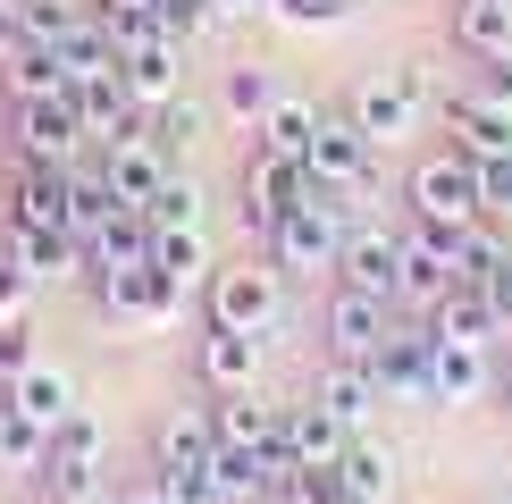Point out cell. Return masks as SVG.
<instances>
[{"label":"cell","mask_w":512,"mask_h":504,"mask_svg":"<svg viewBox=\"0 0 512 504\" xmlns=\"http://www.w3.org/2000/svg\"><path fill=\"white\" fill-rule=\"evenodd\" d=\"M353 210L361 202H345V194H336V185H303V202H294L286 210V219H277L269 227V261L277 269H286V278H328V269H336V252H345V227H353Z\"/></svg>","instance_id":"1"},{"label":"cell","mask_w":512,"mask_h":504,"mask_svg":"<svg viewBox=\"0 0 512 504\" xmlns=\"http://www.w3.org/2000/svg\"><path fill=\"white\" fill-rule=\"evenodd\" d=\"M429 110H445V93H437V76H429V68L361 76L353 93H345V118L378 143V152H387V143H403V135H420V118H429Z\"/></svg>","instance_id":"2"},{"label":"cell","mask_w":512,"mask_h":504,"mask_svg":"<svg viewBox=\"0 0 512 504\" xmlns=\"http://www.w3.org/2000/svg\"><path fill=\"white\" fill-rule=\"evenodd\" d=\"M152 479L177 504H219V429H210V412H168L160 420Z\"/></svg>","instance_id":"3"},{"label":"cell","mask_w":512,"mask_h":504,"mask_svg":"<svg viewBox=\"0 0 512 504\" xmlns=\"http://www.w3.org/2000/svg\"><path fill=\"white\" fill-rule=\"evenodd\" d=\"M403 194H412V219H420V227H437V236H462V227H479V219H487L479 160H471V152H437V160H420Z\"/></svg>","instance_id":"4"},{"label":"cell","mask_w":512,"mask_h":504,"mask_svg":"<svg viewBox=\"0 0 512 504\" xmlns=\"http://www.w3.org/2000/svg\"><path fill=\"white\" fill-rule=\"evenodd\" d=\"M277 320H286V269H277V261L210 269V328H244V336H269Z\"/></svg>","instance_id":"5"},{"label":"cell","mask_w":512,"mask_h":504,"mask_svg":"<svg viewBox=\"0 0 512 504\" xmlns=\"http://www.w3.org/2000/svg\"><path fill=\"white\" fill-rule=\"evenodd\" d=\"M303 168H311L319 185H336V194H345V202H370V194H378V143L361 135V126H353L345 110H336V118L319 110V135H311Z\"/></svg>","instance_id":"6"},{"label":"cell","mask_w":512,"mask_h":504,"mask_svg":"<svg viewBox=\"0 0 512 504\" xmlns=\"http://www.w3.org/2000/svg\"><path fill=\"white\" fill-rule=\"evenodd\" d=\"M9 135H17V160H34V168H76L84 160V110L68 93H42V101H17V118H9Z\"/></svg>","instance_id":"7"},{"label":"cell","mask_w":512,"mask_h":504,"mask_svg":"<svg viewBox=\"0 0 512 504\" xmlns=\"http://www.w3.org/2000/svg\"><path fill=\"white\" fill-rule=\"evenodd\" d=\"M387 328H395V303H387V294H361V286H345V278H336L328 303H319L328 362H370V353L387 345Z\"/></svg>","instance_id":"8"},{"label":"cell","mask_w":512,"mask_h":504,"mask_svg":"<svg viewBox=\"0 0 512 504\" xmlns=\"http://www.w3.org/2000/svg\"><path fill=\"white\" fill-rule=\"evenodd\" d=\"M454 294V236L437 227H403V252H395V311H429Z\"/></svg>","instance_id":"9"},{"label":"cell","mask_w":512,"mask_h":504,"mask_svg":"<svg viewBox=\"0 0 512 504\" xmlns=\"http://www.w3.org/2000/svg\"><path fill=\"white\" fill-rule=\"evenodd\" d=\"M93 286H101V303H110L118 320H135V328H168V320L185 311V286L160 278L152 261H135V269H93Z\"/></svg>","instance_id":"10"},{"label":"cell","mask_w":512,"mask_h":504,"mask_svg":"<svg viewBox=\"0 0 512 504\" xmlns=\"http://www.w3.org/2000/svg\"><path fill=\"white\" fill-rule=\"evenodd\" d=\"M303 185H311V168L303 160H286V152H261V143H252V160H244V227H269L286 219L294 202H303Z\"/></svg>","instance_id":"11"},{"label":"cell","mask_w":512,"mask_h":504,"mask_svg":"<svg viewBox=\"0 0 512 504\" xmlns=\"http://www.w3.org/2000/svg\"><path fill=\"white\" fill-rule=\"evenodd\" d=\"M445 126H454V152H471V160L512 152V101H504V93H487V84H462V93H445Z\"/></svg>","instance_id":"12"},{"label":"cell","mask_w":512,"mask_h":504,"mask_svg":"<svg viewBox=\"0 0 512 504\" xmlns=\"http://www.w3.org/2000/svg\"><path fill=\"white\" fill-rule=\"evenodd\" d=\"M395 252H403V227H387V219H353V227H345V252H336V278L395 303Z\"/></svg>","instance_id":"13"},{"label":"cell","mask_w":512,"mask_h":504,"mask_svg":"<svg viewBox=\"0 0 512 504\" xmlns=\"http://www.w3.org/2000/svg\"><path fill=\"white\" fill-rule=\"evenodd\" d=\"M378 387H387V404H429V370H437V336L429 328H387V345L370 353Z\"/></svg>","instance_id":"14"},{"label":"cell","mask_w":512,"mask_h":504,"mask_svg":"<svg viewBox=\"0 0 512 504\" xmlns=\"http://www.w3.org/2000/svg\"><path fill=\"white\" fill-rule=\"evenodd\" d=\"M9 261L26 269L34 286L93 278V261H84V236H76V227H17V219H9Z\"/></svg>","instance_id":"15"},{"label":"cell","mask_w":512,"mask_h":504,"mask_svg":"<svg viewBox=\"0 0 512 504\" xmlns=\"http://www.w3.org/2000/svg\"><path fill=\"white\" fill-rule=\"evenodd\" d=\"M68 101L84 110V135H93L101 152H110V143H126V135H143V101L126 93V76H76Z\"/></svg>","instance_id":"16"},{"label":"cell","mask_w":512,"mask_h":504,"mask_svg":"<svg viewBox=\"0 0 512 504\" xmlns=\"http://www.w3.org/2000/svg\"><path fill=\"white\" fill-rule=\"evenodd\" d=\"M118 76H126V93H135L143 110H160V101L185 93V42H177V34L135 42V51H118Z\"/></svg>","instance_id":"17"},{"label":"cell","mask_w":512,"mask_h":504,"mask_svg":"<svg viewBox=\"0 0 512 504\" xmlns=\"http://www.w3.org/2000/svg\"><path fill=\"white\" fill-rule=\"evenodd\" d=\"M17 227H68L76 219V168H17V194H9Z\"/></svg>","instance_id":"18"},{"label":"cell","mask_w":512,"mask_h":504,"mask_svg":"<svg viewBox=\"0 0 512 504\" xmlns=\"http://www.w3.org/2000/svg\"><path fill=\"white\" fill-rule=\"evenodd\" d=\"M101 177H110V194H118V202H135V210H143L168 177H177V168H168V152H160L152 135H126V143H110V152H101Z\"/></svg>","instance_id":"19"},{"label":"cell","mask_w":512,"mask_h":504,"mask_svg":"<svg viewBox=\"0 0 512 504\" xmlns=\"http://www.w3.org/2000/svg\"><path fill=\"white\" fill-rule=\"evenodd\" d=\"M194 370H202L210 395H244L252 378H261V336H244V328H210L202 353H194Z\"/></svg>","instance_id":"20"},{"label":"cell","mask_w":512,"mask_h":504,"mask_svg":"<svg viewBox=\"0 0 512 504\" xmlns=\"http://www.w3.org/2000/svg\"><path fill=\"white\" fill-rule=\"evenodd\" d=\"M437 336V328H429ZM496 387L487 370V345H462V336H437V370H429V404H479Z\"/></svg>","instance_id":"21"},{"label":"cell","mask_w":512,"mask_h":504,"mask_svg":"<svg viewBox=\"0 0 512 504\" xmlns=\"http://www.w3.org/2000/svg\"><path fill=\"white\" fill-rule=\"evenodd\" d=\"M9 404L26 412L34 429H59V420L76 412V378L59 370V362H42V353H34V362H26V370L9 378Z\"/></svg>","instance_id":"22"},{"label":"cell","mask_w":512,"mask_h":504,"mask_svg":"<svg viewBox=\"0 0 512 504\" xmlns=\"http://www.w3.org/2000/svg\"><path fill=\"white\" fill-rule=\"evenodd\" d=\"M311 395H319V404H328L336 420H345V429H361V420L387 404V387H378V370H370V362H328Z\"/></svg>","instance_id":"23"},{"label":"cell","mask_w":512,"mask_h":504,"mask_svg":"<svg viewBox=\"0 0 512 504\" xmlns=\"http://www.w3.org/2000/svg\"><path fill=\"white\" fill-rule=\"evenodd\" d=\"M454 51L512 59V0H454Z\"/></svg>","instance_id":"24"},{"label":"cell","mask_w":512,"mask_h":504,"mask_svg":"<svg viewBox=\"0 0 512 504\" xmlns=\"http://www.w3.org/2000/svg\"><path fill=\"white\" fill-rule=\"evenodd\" d=\"M286 446H294V462H336L353 446V429L311 395V404H286Z\"/></svg>","instance_id":"25"},{"label":"cell","mask_w":512,"mask_h":504,"mask_svg":"<svg viewBox=\"0 0 512 504\" xmlns=\"http://www.w3.org/2000/svg\"><path fill=\"white\" fill-rule=\"evenodd\" d=\"M429 328H437V336H462V345H496V336H504L496 303H487V286H454V294L429 311Z\"/></svg>","instance_id":"26"},{"label":"cell","mask_w":512,"mask_h":504,"mask_svg":"<svg viewBox=\"0 0 512 504\" xmlns=\"http://www.w3.org/2000/svg\"><path fill=\"white\" fill-rule=\"evenodd\" d=\"M84 261H93V269H135V261H152V219H143V210H118V219L84 244Z\"/></svg>","instance_id":"27"},{"label":"cell","mask_w":512,"mask_h":504,"mask_svg":"<svg viewBox=\"0 0 512 504\" xmlns=\"http://www.w3.org/2000/svg\"><path fill=\"white\" fill-rule=\"evenodd\" d=\"M152 269H160V278H177V286H202L210 278L202 227H152Z\"/></svg>","instance_id":"28"},{"label":"cell","mask_w":512,"mask_h":504,"mask_svg":"<svg viewBox=\"0 0 512 504\" xmlns=\"http://www.w3.org/2000/svg\"><path fill=\"white\" fill-rule=\"evenodd\" d=\"M269 110H277V76H269V68H227V76H219V118L261 126Z\"/></svg>","instance_id":"29"},{"label":"cell","mask_w":512,"mask_h":504,"mask_svg":"<svg viewBox=\"0 0 512 504\" xmlns=\"http://www.w3.org/2000/svg\"><path fill=\"white\" fill-rule=\"evenodd\" d=\"M252 135H261V152L303 160V152H311V135H319V110H311V101H294V93H277V110L252 126Z\"/></svg>","instance_id":"30"},{"label":"cell","mask_w":512,"mask_h":504,"mask_svg":"<svg viewBox=\"0 0 512 504\" xmlns=\"http://www.w3.org/2000/svg\"><path fill=\"white\" fill-rule=\"evenodd\" d=\"M210 429H219V446H252L261 454L269 429H277V412L252 404V387H244V395H219V404H210Z\"/></svg>","instance_id":"31"},{"label":"cell","mask_w":512,"mask_h":504,"mask_svg":"<svg viewBox=\"0 0 512 504\" xmlns=\"http://www.w3.org/2000/svg\"><path fill=\"white\" fill-rule=\"evenodd\" d=\"M42 462H51V429H34L26 412H0V471H17V479H42Z\"/></svg>","instance_id":"32"},{"label":"cell","mask_w":512,"mask_h":504,"mask_svg":"<svg viewBox=\"0 0 512 504\" xmlns=\"http://www.w3.org/2000/svg\"><path fill=\"white\" fill-rule=\"evenodd\" d=\"M336 471H345V496L353 504H387V488H395V462L378 454V446H361V437L336 454Z\"/></svg>","instance_id":"33"},{"label":"cell","mask_w":512,"mask_h":504,"mask_svg":"<svg viewBox=\"0 0 512 504\" xmlns=\"http://www.w3.org/2000/svg\"><path fill=\"white\" fill-rule=\"evenodd\" d=\"M0 76H9V93H17V101L68 93V68H59V51H42V42H26V51H17V59H9V68H0Z\"/></svg>","instance_id":"34"},{"label":"cell","mask_w":512,"mask_h":504,"mask_svg":"<svg viewBox=\"0 0 512 504\" xmlns=\"http://www.w3.org/2000/svg\"><path fill=\"white\" fill-rule=\"evenodd\" d=\"M42 496H51V504H101L118 488L101 479V462H42Z\"/></svg>","instance_id":"35"},{"label":"cell","mask_w":512,"mask_h":504,"mask_svg":"<svg viewBox=\"0 0 512 504\" xmlns=\"http://www.w3.org/2000/svg\"><path fill=\"white\" fill-rule=\"evenodd\" d=\"M143 219L152 227H202V185L194 177H168L152 202H143Z\"/></svg>","instance_id":"36"},{"label":"cell","mask_w":512,"mask_h":504,"mask_svg":"<svg viewBox=\"0 0 512 504\" xmlns=\"http://www.w3.org/2000/svg\"><path fill=\"white\" fill-rule=\"evenodd\" d=\"M101 446H110V437H101V420L84 412V404L51 429V462H101Z\"/></svg>","instance_id":"37"},{"label":"cell","mask_w":512,"mask_h":504,"mask_svg":"<svg viewBox=\"0 0 512 504\" xmlns=\"http://www.w3.org/2000/svg\"><path fill=\"white\" fill-rule=\"evenodd\" d=\"M84 17H93V9H76V0H26V42H42V51H51V42H68Z\"/></svg>","instance_id":"38"},{"label":"cell","mask_w":512,"mask_h":504,"mask_svg":"<svg viewBox=\"0 0 512 504\" xmlns=\"http://www.w3.org/2000/svg\"><path fill=\"white\" fill-rule=\"evenodd\" d=\"M286 504H353V496H345V471H336V462H294Z\"/></svg>","instance_id":"39"},{"label":"cell","mask_w":512,"mask_h":504,"mask_svg":"<svg viewBox=\"0 0 512 504\" xmlns=\"http://www.w3.org/2000/svg\"><path fill=\"white\" fill-rule=\"evenodd\" d=\"M210 118H219V110H210V101H194V93L160 101V135H168V143H202V135H210Z\"/></svg>","instance_id":"40"},{"label":"cell","mask_w":512,"mask_h":504,"mask_svg":"<svg viewBox=\"0 0 512 504\" xmlns=\"http://www.w3.org/2000/svg\"><path fill=\"white\" fill-rule=\"evenodd\" d=\"M277 17H286V26H336V17H353L361 0H269Z\"/></svg>","instance_id":"41"},{"label":"cell","mask_w":512,"mask_h":504,"mask_svg":"<svg viewBox=\"0 0 512 504\" xmlns=\"http://www.w3.org/2000/svg\"><path fill=\"white\" fill-rule=\"evenodd\" d=\"M479 194H487V219H512V152L479 160Z\"/></svg>","instance_id":"42"},{"label":"cell","mask_w":512,"mask_h":504,"mask_svg":"<svg viewBox=\"0 0 512 504\" xmlns=\"http://www.w3.org/2000/svg\"><path fill=\"white\" fill-rule=\"evenodd\" d=\"M26 294H34V278L9 261V252H0V320H26Z\"/></svg>","instance_id":"43"},{"label":"cell","mask_w":512,"mask_h":504,"mask_svg":"<svg viewBox=\"0 0 512 504\" xmlns=\"http://www.w3.org/2000/svg\"><path fill=\"white\" fill-rule=\"evenodd\" d=\"M26 51V0H0V68Z\"/></svg>","instance_id":"44"},{"label":"cell","mask_w":512,"mask_h":504,"mask_svg":"<svg viewBox=\"0 0 512 504\" xmlns=\"http://www.w3.org/2000/svg\"><path fill=\"white\" fill-rule=\"evenodd\" d=\"M487 303H496V320H504V336H512V252L487 269Z\"/></svg>","instance_id":"45"},{"label":"cell","mask_w":512,"mask_h":504,"mask_svg":"<svg viewBox=\"0 0 512 504\" xmlns=\"http://www.w3.org/2000/svg\"><path fill=\"white\" fill-rule=\"evenodd\" d=\"M118 504H177V496H168L160 479H135V488H118Z\"/></svg>","instance_id":"46"},{"label":"cell","mask_w":512,"mask_h":504,"mask_svg":"<svg viewBox=\"0 0 512 504\" xmlns=\"http://www.w3.org/2000/svg\"><path fill=\"white\" fill-rule=\"evenodd\" d=\"M252 9H269V0H219V17H252Z\"/></svg>","instance_id":"47"},{"label":"cell","mask_w":512,"mask_h":504,"mask_svg":"<svg viewBox=\"0 0 512 504\" xmlns=\"http://www.w3.org/2000/svg\"><path fill=\"white\" fill-rule=\"evenodd\" d=\"M93 9H143V0H93Z\"/></svg>","instance_id":"48"},{"label":"cell","mask_w":512,"mask_h":504,"mask_svg":"<svg viewBox=\"0 0 512 504\" xmlns=\"http://www.w3.org/2000/svg\"><path fill=\"white\" fill-rule=\"evenodd\" d=\"M496 387H504V404H512V362H504V378H496Z\"/></svg>","instance_id":"49"},{"label":"cell","mask_w":512,"mask_h":504,"mask_svg":"<svg viewBox=\"0 0 512 504\" xmlns=\"http://www.w3.org/2000/svg\"><path fill=\"white\" fill-rule=\"evenodd\" d=\"M252 504H286V488H269V496H252Z\"/></svg>","instance_id":"50"},{"label":"cell","mask_w":512,"mask_h":504,"mask_svg":"<svg viewBox=\"0 0 512 504\" xmlns=\"http://www.w3.org/2000/svg\"><path fill=\"white\" fill-rule=\"evenodd\" d=\"M0 412H9V370H0Z\"/></svg>","instance_id":"51"},{"label":"cell","mask_w":512,"mask_h":504,"mask_svg":"<svg viewBox=\"0 0 512 504\" xmlns=\"http://www.w3.org/2000/svg\"><path fill=\"white\" fill-rule=\"evenodd\" d=\"M487 504H512V496H487Z\"/></svg>","instance_id":"52"}]
</instances>
